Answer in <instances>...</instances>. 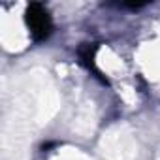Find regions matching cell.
I'll list each match as a JSON object with an SVG mask.
<instances>
[{
    "instance_id": "obj_1",
    "label": "cell",
    "mask_w": 160,
    "mask_h": 160,
    "mask_svg": "<svg viewBox=\"0 0 160 160\" xmlns=\"http://www.w3.org/2000/svg\"><path fill=\"white\" fill-rule=\"evenodd\" d=\"M27 21H28V27H30L32 34H34L38 40L49 36V32H51V19H49L47 12H45L40 4H32V6L28 8Z\"/></svg>"
}]
</instances>
